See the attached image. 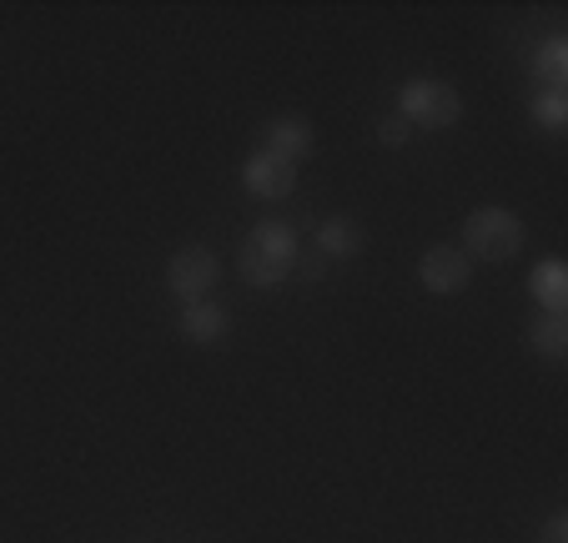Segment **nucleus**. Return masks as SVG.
Wrapping results in <instances>:
<instances>
[{"label": "nucleus", "mask_w": 568, "mask_h": 543, "mask_svg": "<svg viewBox=\"0 0 568 543\" xmlns=\"http://www.w3.org/2000/svg\"><path fill=\"white\" fill-rule=\"evenodd\" d=\"M528 292L544 312H568V267L558 257H544V262L528 272Z\"/></svg>", "instance_id": "9"}, {"label": "nucleus", "mask_w": 568, "mask_h": 543, "mask_svg": "<svg viewBox=\"0 0 568 543\" xmlns=\"http://www.w3.org/2000/svg\"><path fill=\"white\" fill-rule=\"evenodd\" d=\"M312 147H317V131H312L307 117H297V111H282V117H272L267 127H262V151H272V157L282 161H307Z\"/></svg>", "instance_id": "7"}, {"label": "nucleus", "mask_w": 568, "mask_h": 543, "mask_svg": "<svg viewBox=\"0 0 568 543\" xmlns=\"http://www.w3.org/2000/svg\"><path fill=\"white\" fill-rule=\"evenodd\" d=\"M242 187H247L252 197H262V202H282V197H292V187H297V167L257 147L242 161Z\"/></svg>", "instance_id": "6"}, {"label": "nucleus", "mask_w": 568, "mask_h": 543, "mask_svg": "<svg viewBox=\"0 0 568 543\" xmlns=\"http://www.w3.org/2000/svg\"><path fill=\"white\" fill-rule=\"evenodd\" d=\"M538 543H568V513H554V519L544 523V539Z\"/></svg>", "instance_id": "15"}, {"label": "nucleus", "mask_w": 568, "mask_h": 543, "mask_svg": "<svg viewBox=\"0 0 568 543\" xmlns=\"http://www.w3.org/2000/svg\"><path fill=\"white\" fill-rule=\"evenodd\" d=\"M176 328H182L186 342H196V348H222L226 332H232V318H226L222 302H182V318H176Z\"/></svg>", "instance_id": "8"}, {"label": "nucleus", "mask_w": 568, "mask_h": 543, "mask_svg": "<svg viewBox=\"0 0 568 543\" xmlns=\"http://www.w3.org/2000/svg\"><path fill=\"white\" fill-rule=\"evenodd\" d=\"M216 278H222V262H216L212 247H182L166 262V288L182 302H202L216 288Z\"/></svg>", "instance_id": "4"}, {"label": "nucleus", "mask_w": 568, "mask_h": 543, "mask_svg": "<svg viewBox=\"0 0 568 543\" xmlns=\"http://www.w3.org/2000/svg\"><path fill=\"white\" fill-rule=\"evenodd\" d=\"M377 141H383L387 151H403L413 141V127L403 117H383V121H377Z\"/></svg>", "instance_id": "14"}, {"label": "nucleus", "mask_w": 568, "mask_h": 543, "mask_svg": "<svg viewBox=\"0 0 568 543\" xmlns=\"http://www.w3.org/2000/svg\"><path fill=\"white\" fill-rule=\"evenodd\" d=\"M317 247L327 262H353V257L363 252V232H357L353 217H327V222L317 227Z\"/></svg>", "instance_id": "12"}, {"label": "nucleus", "mask_w": 568, "mask_h": 543, "mask_svg": "<svg viewBox=\"0 0 568 543\" xmlns=\"http://www.w3.org/2000/svg\"><path fill=\"white\" fill-rule=\"evenodd\" d=\"M236 262H242V278H247V288H277V282L292 278V267H297V232H292V222H257L247 232V242H242V252H236Z\"/></svg>", "instance_id": "1"}, {"label": "nucleus", "mask_w": 568, "mask_h": 543, "mask_svg": "<svg viewBox=\"0 0 568 543\" xmlns=\"http://www.w3.org/2000/svg\"><path fill=\"white\" fill-rule=\"evenodd\" d=\"M528 348L544 362H564L568 358V312H538L528 328Z\"/></svg>", "instance_id": "11"}, {"label": "nucleus", "mask_w": 568, "mask_h": 543, "mask_svg": "<svg viewBox=\"0 0 568 543\" xmlns=\"http://www.w3.org/2000/svg\"><path fill=\"white\" fill-rule=\"evenodd\" d=\"M397 117L408 121L413 131H443L463 117V101L438 76H413V81H403V91H397Z\"/></svg>", "instance_id": "2"}, {"label": "nucleus", "mask_w": 568, "mask_h": 543, "mask_svg": "<svg viewBox=\"0 0 568 543\" xmlns=\"http://www.w3.org/2000/svg\"><path fill=\"white\" fill-rule=\"evenodd\" d=\"M528 117L558 137V131L568 127V91H544V86H538V97L528 101Z\"/></svg>", "instance_id": "13"}, {"label": "nucleus", "mask_w": 568, "mask_h": 543, "mask_svg": "<svg viewBox=\"0 0 568 543\" xmlns=\"http://www.w3.org/2000/svg\"><path fill=\"white\" fill-rule=\"evenodd\" d=\"M528 71H534V81L544 86V91H568V41L564 36H548L534 51Z\"/></svg>", "instance_id": "10"}, {"label": "nucleus", "mask_w": 568, "mask_h": 543, "mask_svg": "<svg viewBox=\"0 0 568 543\" xmlns=\"http://www.w3.org/2000/svg\"><path fill=\"white\" fill-rule=\"evenodd\" d=\"M418 282L433 292V298H453L473 282V257L463 247H428L418 262Z\"/></svg>", "instance_id": "5"}, {"label": "nucleus", "mask_w": 568, "mask_h": 543, "mask_svg": "<svg viewBox=\"0 0 568 543\" xmlns=\"http://www.w3.org/2000/svg\"><path fill=\"white\" fill-rule=\"evenodd\" d=\"M463 252L478 257V262H508V257L524 252V222L508 207H478V212L463 222Z\"/></svg>", "instance_id": "3"}]
</instances>
